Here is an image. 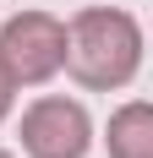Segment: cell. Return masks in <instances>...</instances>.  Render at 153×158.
<instances>
[{"instance_id":"obj_1","label":"cell","mask_w":153,"mask_h":158,"mask_svg":"<svg viewBox=\"0 0 153 158\" xmlns=\"http://www.w3.org/2000/svg\"><path fill=\"white\" fill-rule=\"evenodd\" d=\"M66 71L82 87H126L142 65V22L115 6H88L66 22Z\"/></svg>"},{"instance_id":"obj_2","label":"cell","mask_w":153,"mask_h":158,"mask_svg":"<svg viewBox=\"0 0 153 158\" xmlns=\"http://www.w3.org/2000/svg\"><path fill=\"white\" fill-rule=\"evenodd\" d=\"M66 60V22L49 11H16L0 27V65L11 71L16 87H38Z\"/></svg>"},{"instance_id":"obj_3","label":"cell","mask_w":153,"mask_h":158,"mask_svg":"<svg viewBox=\"0 0 153 158\" xmlns=\"http://www.w3.org/2000/svg\"><path fill=\"white\" fill-rule=\"evenodd\" d=\"M22 147L28 158H88L93 147V120L76 98H33L22 114Z\"/></svg>"},{"instance_id":"obj_4","label":"cell","mask_w":153,"mask_h":158,"mask_svg":"<svg viewBox=\"0 0 153 158\" xmlns=\"http://www.w3.org/2000/svg\"><path fill=\"white\" fill-rule=\"evenodd\" d=\"M104 147H109V158H153V104L148 98H131L109 114Z\"/></svg>"},{"instance_id":"obj_5","label":"cell","mask_w":153,"mask_h":158,"mask_svg":"<svg viewBox=\"0 0 153 158\" xmlns=\"http://www.w3.org/2000/svg\"><path fill=\"white\" fill-rule=\"evenodd\" d=\"M11 98H16V82H11V71L0 65V120L11 114Z\"/></svg>"},{"instance_id":"obj_6","label":"cell","mask_w":153,"mask_h":158,"mask_svg":"<svg viewBox=\"0 0 153 158\" xmlns=\"http://www.w3.org/2000/svg\"><path fill=\"white\" fill-rule=\"evenodd\" d=\"M0 158H11V153H6V147H0Z\"/></svg>"}]
</instances>
